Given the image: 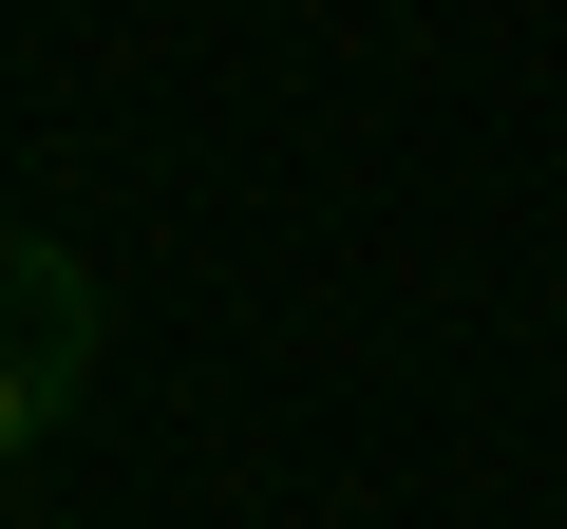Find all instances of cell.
I'll return each instance as SVG.
<instances>
[{
	"label": "cell",
	"instance_id": "1",
	"mask_svg": "<svg viewBox=\"0 0 567 529\" xmlns=\"http://www.w3.org/2000/svg\"><path fill=\"white\" fill-rule=\"evenodd\" d=\"M95 360H114L95 264H76V246H39V227H0V473H20V454L95 397Z\"/></svg>",
	"mask_w": 567,
	"mask_h": 529
}]
</instances>
